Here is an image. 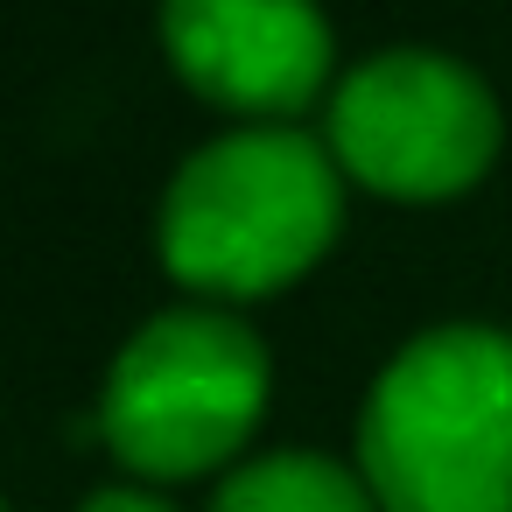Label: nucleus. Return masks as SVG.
Segmentation results:
<instances>
[{
	"instance_id": "7ed1b4c3",
	"label": "nucleus",
	"mask_w": 512,
	"mask_h": 512,
	"mask_svg": "<svg viewBox=\"0 0 512 512\" xmlns=\"http://www.w3.org/2000/svg\"><path fill=\"white\" fill-rule=\"evenodd\" d=\"M267 407V344L225 309L148 316L99 400L106 442L148 477H197L225 463Z\"/></svg>"
},
{
	"instance_id": "f03ea898",
	"label": "nucleus",
	"mask_w": 512,
	"mask_h": 512,
	"mask_svg": "<svg viewBox=\"0 0 512 512\" xmlns=\"http://www.w3.org/2000/svg\"><path fill=\"white\" fill-rule=\"evenodd\" d=\"M344 190L323 141L302 127H239L204 141L162 197V260L190 288L260 295L295 281L337 232Z\"/></svg>"
},
{
	"instance_id": "6e6552de",
	"label": "nucleus",
	"mask_w": 512,
	"mask_h": 512,
	"mask_svg": "<svg viewBox=\"0 0 512 512\" xmlns=\"http://www.w3.org/2000/svg\"><path fill=\"white\" fill-rule=\"evenodd\" d=\"M0 512H8V505H0Z\"/></svg>"
},
{
	"instance_id": "0eeeda50",
	"label": "nucleus",
	"mask_w": 512,
	"mask_h": 512,
	"mask_svg": "<svg viewBox=\"0 0 512 512\" xmlns=\"http://www.w3.org/2000/svg\"><path fill=\"white\" fill-rule=\"evenodd\" d=\"M85 512H176V505L155 498V491H141V484H106V491L85 498Z\"/></svg>"
},
{
	"instance_id": "423d86ee",
	"label": "nucleus",
	"mask_w": 512,
	"mask_h": 512,
	"mask_svg": "<svg viewBox=\"0 0 512 512\" xmlns=\"http://www.w3.org/2000/svg\"><path fill=\"white\" fill-rule=\"evenodd\" d=\"M211 512H379L372 484L316 449H274L218 484Z\"/></svg>"
},
{
	"instance_id": "20e7f679",
	"label": "nucleus",
	"mask_w": 512,
	"mask_h": 512,
	"mask_svg": "<svg viewBox=\"0 0 512 512\" xmlns=\"http://www.w3.org/2000/svg\"><path fill=\"white\" fill-rule=\"evenodd\" d=\"M330 148L379 190L442 197L498 155V99L456 57L386 50L330 92Z\"/></svg>"
},
{
	"instance_id": "f257e3e1",
	"label": "nucleus",
	"mask_w": 512,
	"mask_h": 512,
	"mask_svg": "<svg viewBox=\"0 0 512 512\" xmlns=\"http://www.w3.org/2000/svg\"><path fill=\"white\" fill-rule=\"evenodd\" d=\"M379 512H512V337L435 323L393 351L358 414Z\"/></svg>"
},
{
	"instance_id": "39448f33",
	"label": "nucleus",
	"mask_w": 512,
	"mask_h": 512,
	"mask_svg": "<svg viewBox=\"0 0 512 512\" xmlns=\"http://www.w3.org/2000/svg\"><path fill=\"white\" fill-rule=\"evenodd\" d=\"M176 71L239 113H295L330 78V22L316 0H162Z\"/></svg>"
}]
</instances>
